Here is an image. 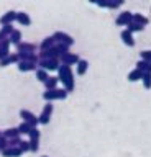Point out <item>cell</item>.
I'll use <instances>...</instances> for the list:
<instances>
[{
    "mask_svg": "<svg viewBox=\"0 0 151 157\" xmlns=\"http://www.w3.org/2000/svg\"><path fill=\"white\" fill-rule=\"evenodd\" d=\"M118 7H120V5H118V3H115L113 0H110V2H109V8H110V10H117Z\"/></svg>",
    "mask_w": 151,
    "mask_h": 157,
    "instance_id": "d590c367",
    "label": "cell"
},
{
    "mask_svg": "<svg viewBox=\"0 0 151 157\" xmlns=\"http://www.w3.org/2000/svg\"><path fill=\"white\" fill-rule=\"evenodd\" d=\"M38 66H40L41 69H46L48 72L50 71H58L61 66V61L56 57H46V59H40L38 61Z\"/></svg>",
    "mask_w": 151,
    "mask_h": 157,
    "instance_id": "7a4b0ae2",
    "label": "cell"
},
{
    "mask_svg": "<svg viewBox=\"0 0 151 157\" xmlns=\"http://www.w3.org/2000/svg\"><path fill=\"white\" fill-rule=\"evenodd\" d=\"M133 21L136 23H140V25H143V26H146V25L149 23V20L145 17V15H141V13H133Z\"/></svg>",
    "mask_w": 151,
    "mask_h": 157,
    "instance_id": "4316f807",
    "label": "cell"
},
{
    "mask_svg": "<svg viewBox=\"0 0 151 157\" xmlns=\"http://www.w3.org/2000/svg\"><path fill=\"white\" fill-rule=\"evenodd\" d=\"M58 78H59V82L64 85V88H66L67 92H72V90H74L76 82H74V74H72L71 66L61 64L59 69H58Z\"/></svg>",
    "mask_w": 151,
    "mask_h": 157,
    "instance_id": "6da1fadb",
    "label": "cell"
},
{
    "mask_svg": "<svg viewBox=\"0 0 151 157\" xmlns=\"http://www.w3.org/2000/svg\"><path fill=\"white\" fill-rule=\"evenodd\" d=\"M18 71L20 72H31V71H36L38 69V64L35 62H30V61H18Z\"/></svg>",
    "mask_w": 151,
    "mask_h": 157,
    "instance_id": "30bf717a",
    "label": "cell"
},
{
    "mask_svg": "<svg viewBox=\"0 0 151 157\" xmlns=\"http://www.w3.org/2000/svg\"><path fill=\"white\" fill-rule=\"evenodd\" d=\"M53 36H54L56 43H64V44H67V46H72V44H74V39H72V36H69V34L64 33V31H56Z\"/></svg>",
    "mask_w": 151,
    "mask_h": 157,
    "instance_id": "52a82bcc",
    "label": "cell"
},
{
    "mask_svg": "<svg viewBox=\"0 0 151 157\" xmlns=\"http://www.w3.org/2000/svg\"><path fill=\"white\" fill-rule=\"evenodd\" d=\"M5 137H8V139H12V137H18V136H22L20 134V131H18V126L17 128H8V129H5L2 132Z\"/></svg>",
    "mask_w": 151,
    "mask_h": 157,
    "instance_id": "603a6c76",
    "label": "cell"
},
{
    "mask_svg": "<svg viewBox=\"0 0 151 157\" xmlns=\"http://www.w3.org/2000/svg\"><path fill=\"white\" fill-rule=\"evenodd\" d=\"M0 154H2L3 157H20L23 154V151L18 146H8V147H5V149L0 152Z\"/></svg>",
    "mask_w": 151,
    "mask_h": 157,
    "instance_id": "9c48e42d",
    "label": "cell"
},
{
    "mask_svg": "<svg viewBox=\"0 0 151 157\" xmlns=\"http://www.w3.org/2000/svg\"><path fill=\"white\" fill-rule=\"evenodd\" d=\"M141 82H143V87L146 88V90H149L151 88V72H143Z\"/></svg>",
    "mask_w": 151,
    "mask_h": 157,
    "instance_id": "83f0119b",
    "label": "cell"
},
{
    "mask_svg": "<svg viewBox=\"0 0 151 157\" xmlns=\"http://www.w3.org/2000/svg\"><path fill=\"white\" fill-rule=\"evenodd\" d=\"M13 21H17V12L15 10H8L7 13H3L0 17V25H10Z\"/></svg>",
    "mask_w": 151,
    "mask_h": 157,
    "instance_id": "8fae6325",
    "label": "cell"
},
{
    "mask_svg": "<svg viewBox=\"0 0 151 157\" xmlns=\"http://www.w3.org/2000/svg\"><path fill=\"white\" fill-rule=\"evenodd\" d=\"M113 2H115V3H118V5H123V3H125V0H113Z\"/></svg>",
    "mask_w": 151,
    "mask_h": 157,
    "instance_id": "8d00e7d4",
    "label": "cell"
},
{
    "mask_svg": "<svg viewBox=\"0 0 151 157\" xmlns=\"http://www.w3.org/2000/svg\"><path fill=\"white\" fill-rule=\"evenodd\" d=\"M140 56H141V59H145V61H149V62H151V51H141Z\"/></svg>",
    "mask_w": 151,
    "mask_h": 157,
    "instance_id": "d6a6232c",
    "label": "cell"
},
{
    "mask_svg": "<svg viewBox=\"0 0 151 157\" xmlns=\"http://www.w3.org/2000/svg\"><path fill=\"white\" fill-rule=\"evenodd\" d=\"M76 66H77V75H84L87 72V69H89V62H87L85 59H79V62H77Z\"/></svg>",
    "mask_w": 151,
    "mask_h": 157,
    "instance_id": "d6986e66",
    "label": "cell"
},
{
    "mask_svg": "<svg viewBox=\"0 0 151 157\" xmlns=\"http://www.w3.org/2000/svg\"><path fill=\"white\" fill-rule=\"evenodd\" d=\"M12 61H10V56H7V57H3V59H0V67H7V66H10Z\"/></svg>",
    "mask_w": 151,
    "mask_h": 157,
    "instance_id": "1f68e13d",
    "label": "cell"
},
{
    "mask_svg": "<svg viewBox=\"0 0 151 157\" xmlns=\"http://www.w3.org/2000/svg\"><path fill=\"white\" fill-rule=\"evenodd\" d=\"M13 23H10V25H2V28H0V39H5V38H8L12 34V31H13Z\"/></svg>",
    "mask_w": 151,
    "mask_h": 157,
    "instance_id": "ac0fdd59",
    "label": "cell"
},
{
    "mask_svg": "<svg viewBox=\"0 0 151 157\" xmlns=\"http://www.w3.org/2000/svg\"><path fill=\"white\" fill-rule=\"evenodd\" d=\"M126 29H128V31H131V33H138V31H143L145 29V26L143 25H140V23H136V21H133V20H131V21L126 25Z\"/></svg>",
    "mask_w": 151,
    "mask_h": 157,
    "instance_id": "7402d4cb",
    "label": "cell"
},
{
    "mask_svg": "<svg viewBox=\"0 0 151 157\" xmlns=\"http://www.w3.org/2000/svg\"><path fill=\"white\" fill-rule=\"evenodd\" d=\"M20 118L23 121H28L31 126H38L40 121H38V116H35L30 110H20Z\"/></svg>",
    "mask_w": 151,
    "mask_h": 157,
    "instance_id": "8992f818",
    "label": "cell"
},
{
    "mask_svg": "<svg viewBox=\"0 0 151 157\" xmlns=\"http://www.w3.org/2000/svg\"><path fill=\"white\" fill-rule=\"evenodd\" d=\"M59 61H61V64H66V66H76L79 62V56L74 52H66L59 57Z\"/></svg>",
    "mask_w": 151,
    "mask_h": 157,
    "instance_id": "5b68a950",
    "label": "cell"
},
{
    "mask_svg": "<svg viewBox=\"0 0 151 157\" xmlns=\"http://www.w3.org/2000/svg\"><path fill=\"white\" fill-rule=\"evenodd\" d=\"M51 115H53V101H46L45 108H43L41 115L38 116V121L40 124H48L51 121Z\"/></svg>",
    "mask_w": 151,
    "mask_h": 157,
    "instance_id": "277c9868",
    "label": "cell"
},
{
    "mask_svg": "<svg viewBox=\"0 0 151 157\" xmlns=\"http://www.w3.org/2000/svg\"><path fill=\"white\" fill-rule=\"evenodd\" d=\"M18 147L23 151V152H30V141H20V144H18Z\"/></svg>",
    "mask_w": 151,
    "mask_h": 157,
    "instance_id": "f546056e",
    "label": "cell"
},
{
    "mask_svg": "<svg viewBox=\"0 0 151 157\" xmlns=\"http://www.w3.org/2000/svg\"><path fill=\"white\" fill-rule=\"evenodd\" d=\"M5 147H8V137H5V136H0V152H2Z\"/></svg>",
    "mask_w": 151,
    "mask_h": 157,
    "instance_id": "4dcf8cb0",
    "label": "cell"
},
{
    "mask_svg": "<svg viewBox=\"0 0 151 157\" xmlns=\"http://www.w3.org/2000/svg\"><path fill=\"white\" fill-rule=\"evenodd\" d=\"M20 141H22L20 136H18V137H12V139H8V146H18V144H20Z\"/></svg>",
    "mask_w": 151,
    "mask_h": 157,
    "instance_id": "836d02e7",
    "label": "cell"
},
{
    "mask_svg": "<svg viewBox=\"0 0 151 157\" xmlns=\"http://www.w3.org/2000/svg\"><path fill=\"white\" fill-rule=\"evenodd\" d=\"M28 137H30V152H38V149H40V129L36 126L31 128V131L28 132Z\"/></svg>",
    "mask_w": 151,
    "mask_h": 157,
    "instance_id": "3957f363",
    "label": "cell"
},
{
    "mask_svg": "<svg viewBox=\"0 0 151 157\" xmlns=\"http://www.w3.org/2000/svg\"><path fill=\"white\" fill-rule=\"evenodd\" d=\"M35 72H36V78H38L40 82H43V83H45V82L48 80V77H50V75H48V71H46V69H41V67H38Z\"/></svg>",
    "mask_w": 151,
    "mask_h": 157,
    "instance_id": "d4e9b609",
    "label": "cell"
},
{
    "mask_svg": "<svg viewBox=\"0 0 151 157\" xmlns=\"http://www.w3.org/2000/svg\"><path fill=\"white\" fill-rule=\"evenodd\" d=\"M136 67H138L140 71H143V72H151V62L145 61V59H140V61L136 62Z\"/></svg>",
    "mask_w": 151,
    "mask_h": 157,
    "instance_id": "cb8c5ba5",
    "label": "cell"
},
{
    "mask_svg": "<svg viewBox=\"0 0 151 157\" xmlns=\"http://www.w3.org/2000/svg\"><path fill=\"white\" fill-rule=\"evenodd\" d=\"M109 2L110 0H97V5H99L100 8H109Z\"/></svg>",
    "mask_w": 151,
    "mask_h": 157,
    "instance_id": "e575fe53",
    "label": "cell"
},
{
    "mask_svg": "<svg viewBox=\"0 0 151 157\" xmlns=\"http://www.w3.org/2000/svg\"><path fill=\"white\" fill-rule=\"evenodd\" d=\"M31 128H35V126H31L28 121H23L20 126H18V131H20V134H28V132L31 131Z\"/></svg>",
    "mask_w": 151,
    "mask_h": 157,
    "instance_id": "f1b7e54d",
    "label": "cell"
},
{
    "mask_svg": "<svg viewBox=\"0 0 151 157\" xmlns=\"http://www.w3.org/2000/svg\"><path fill=\"white\" fill-rule=\"evenodd\" d=\"M89 2H90V3H97V0H89Z\"/></svg>",
    "mask_w": 151,
    "mask_h": 157,
    "instance_id": "74e56055",
    "label": "cell"
},
{
    "mask_svg": "<svg viewBox=\"0 0 151 157\" xmlns=\"http://www.w3.org/2000/svg\"><path fill=\"white\" fill-rule=\"evenodd\" d=\"M43 100H46V101H54V100H59V93H58V87H56V88H51V90L43 92Z\"/></svg>",
    "mask_w": 151,
    "mask_h": 157,
    "instance_id": "2e32d148",
    "label": "cell"
},
{
    "mask_svg": "<svg viewBox=\"0 0 151 157\" xmlns=\"http://www.w3.org/2000/svg\"><path fill=\"white\" fill-rule=\"evenodd\" d=\"M56 44V39H54V36H48V38H45L43 41L40 43V51H45V49H50V48H53Z\"/></svg>",
    "mask_w": 151,
    "mask_h": 157,
    "instance_id": "e0dca14e",
    "label": "cell"
},
{
    "mask_svg": "<svg viewBox=\"0 0 151 157\" xmlns=\"http://www.w3.org/2000/svg\"><path fill=\"white\" fill-rule=\"evenodd\" d=\"M0 136H2V131H0Z\"/></svg>",
    "mask_w": 151,
    "mask_h": 157,
    "instance_id": "f35d334b",
    "label": "cell"
},
{
    "mask_svg": "<svg viewBox=\"0 0 151 157\" xmlns=\"http://www.w3.org/2000/svg\"><path fill=\"white\" fill-rule=\"evenodd\" d=\"M38 49L36 44H33V43H20V44H17V52H35Z\"/></svg>",
    "mask_w": 151,
    "mask_h": 157,
    "instance_id": "4fadbf2b",
    "label": "cell"
},
{
    "mask_svg": "<svg viewBox=\"0 0 151 157\" xmlns=\"http://www.w3.org/2000/svg\"><path fill=\"white\" fill-rule=\"evenodd\" d=\"M58 82H59V78H58V77H48V80L45 82V88H46V90L56 88L58 87Z\"/></svg>",
    "mask_w": 151,
    "mask_h": 157,
    "instance_id": "484cf974",
    "label": "cell"
},
{
    "mask_svg": "<svg viewBox=\"0 0 151 157\" xmlns=\"http://www.w3.org/2000/svg\"><path fill=\"white\" fill-rule=\"evenodd\" d=\"M10 39L5 38V39H0V59L7 57L10 54Z\"/></svg>",
    "mask_w": 151,
    "mask_h": 157,
    "instance_id": "5bb4252c",
    "label": "cell"
},
{
    "mask_svg": "<svg viewBox=\"0 0 151 157\" xmlns=\"http://www.w3.org/2000/svg\"><path fill=\"white\" fill-rule=\"evenodd\" d=\"M131 20H133V13L131 12H121L118 17H117L115 23H117V26H126Z\"/></svg>",
    "mask_w": 151,
    "mask_h": 157,
    "instance_id": "ba28073f",
    "label": "cell"
},
{
    "mask_svg": "<svg viewBox=\"0 0 151 157\" xmlns=\"http://www.w3.org/2000/svg\"><path fill=\"white\" fill-rule=\"evenodd\" d=\"M43 157H48V155H43Z\"/></svg>",
    "mask_w": 151,
    "mask_h": 157,
    "instance_id": "ab89813d",
    "label": "cell"
},
{
    "mask_svg": "<svg viewBox=\"0 0 151 157\" xmlns=\"http://www.w3.org/2000/svg\"><path fill=\"white\" fill-rule=\"evenodd\" d=\"M8 39H10V43L15 44V46H17V44H20L22 43V31H20V29H13L12 34L8 36Z\"/></svg>",
    "mask_w": 151,
    "mask_h": 157,
    "instance_id": "44dd1931",
    "label": "cell"
},
{
    "mask_svg": "<svg viewBox=\"0 0 151 157\" xmlns=\"http://www.w3.org/2000/svg\"><path fill=\"white\" fill-rule=\"evenodd\" d=\"M17 21L22 25V26H30L31 25V18L26 12H17Z\"/></svg>",
    "mask_w": 151,
    "mask_h": 157,
    "instance_id": "9a60e30c",
    "label": "cell"
},
{
    "mask_svg": "<svg viewBox=\"0 0 151 157\" xmlns=\"http://www.w3.org/2000/svg\"><path fill=\"white\" fill-rule=\"evenodd\" d=\"M141 77H143V71H140L138 67L133 69V71L128 74V80L130 82H138V80H141Z\"/></svg>",
    "mask_w": 151,
    "mask_h": 157,
    "instance_id": "ffe728a7",
    "label": "cell"
},
{
    "mask_svg": "<svg viewBox=\"0 0 151 157\" xmlns=\"http://www.w3.org/2000/svg\"><path fill=\"white\" fill-rule=\"evenodd\" d=\"M120 38H121V41H123V44H126L128 48H133L135 46V38H133V33L128 31V29H123L120 34Z\"/></svg>",
    "mask_w": 151,
    "mask_h": 157,
    "instance_id": "7c38bea8",
    "label": "cell"
}]
</instances>
